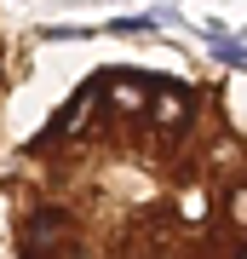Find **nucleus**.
Listing matches in <instances>:
<instances>
[{
  "instance_id": "1",
  "label": "nucleus",
  "mask_w": 247,
  "mask_h": 259,
  "mask_svg": "<svg viewBox=\"0 0 247 259\" xmlns=\"http://www.w3.org/2000/svg\"><path fill=\"white\" fill-rule=\"evenodd\" d=\"M6 259H247V69L167 35H52L0 104Z\"/></svg>"
},
{
  "instance_id": "2",
  "label": "nucleus",
  "mask_w": 247,
  "mask_h": 259,
  "mask_svg": "<svg viewBox=\"0 0 247 259\" xmlns=\"http://www.w3.org/2000/svg\"><path fill=\"white\" fill-rule=\"evenodd\" d=\"M6 81H12V47H6V29H0V104H6Z\"/></svg>"
}]
</instances>
